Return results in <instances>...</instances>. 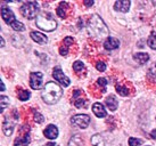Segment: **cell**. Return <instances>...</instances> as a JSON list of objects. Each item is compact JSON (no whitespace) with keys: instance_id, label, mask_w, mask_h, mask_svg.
Segmentation results:
<instances>
[{"instance_id":"cell-1","label":"cell","mask_w":156,"mask_h":146,"mask_svg":"<svg viewBox=\"0 0 156 146\" xmlns=\"http://www.w3.org/2000/svg\"><path fill=\"white\" fill-rule=\"evenodd\" d=\"M88 31L91 35L97 38H106L109 35V31L107 29L104 21L98 15H92L88 22Z\"/></svg>"},{"instance_id":"cell-2","label":"cell","mask_w":156,"mask_h":146,"mask_svg":"<svg viewBox=\"0 0 156 146\" xmlns=\"http://www.w3.org/2000/svg\"><path fill=\"white\" fill-rule=\"evenodd\" d=\"M62 96H63V89L55 82H47L44 88V91L41 93V97L44 103L47 104L57 103Z\"/></svg>"},{"instance_id":"cell-3","label":"cell","mask_w":156,"mask_h":146,"mask_svg":"<svg viewBox=\"0 0 156 146\" xmlns=\"http://www.w3.org/2000/svg\"><path fill=\"white\" fill-rule=\"evenodd\" d=\"M37 26L40 27L41 30L50 32L56 29L57 23L50 13H41L37 17Z\"/></svg>"},{"instance_id":"cell-4","label":"cell","mask_w":156,"mask_h":146,"mask_svg":"<svg viewBox=\"0 0 156 146\" xmlns=\"http://www.w3.org/2000/svg\"><path fill=\"white\" fill-rule=\"evenodd\" d=\"M1 17L4 18V21L6 22L8 25L12 26L15 31H24L25 30L24 24L15 20V15H14L12 9L7 8V7H4V8L1 9Z\"/></svg>"},{"instance_id":"cell-5","label":"cell","mask_w":156,"mask_h":146,"mask_svg":"<svg viewBox=\"0 0 156 146\" xmlns=\"http://www.w3.org/2000/svg\"><path fill=\"white\" fill-rule=\"evenodd\" d=\"M21 13L27 20L35 18L39 13V5L35 1H27L21 7Z\"/></svg>"},{"instance_id":"cell-6","label":"cell","mask_w":156,"mask_h":146,"mask_svg":"<svg viewBox=\"0 0 156 146\" xmlns=\"http://www.w3.org/2000/svg\"><path fill=\"white\" fill-rule=\"evenodd\" d=\"M71 123L76 128L86 129L90 123V118L87 114H76V115L72 116Z\"/></svg>"},{"instance_id":"cell-7","label":"cell","mask_w":156,"mask_h":146,"mask_svg":"<svg viewBox=\"0 0 156 146\" xmlns=\"http://www.w3.org/2000/svg\"><path fill=\"white\" fill-rule=\"evenodd\" d=\"M44 74L41 72H32L30 74V86L34 90H39L44 85Z\"/></svg>"},{"instance_id":"cell-8","label":"cell","mask_w":156,"mask_h":146,"mask_svg":"<svg viewBox=\"0 0 156 146\" xmlns=\"http://www.w3.org/2000/svg\"><path fill=\"white\" fill-rule=\"evenodd\" d=\"M52 77H54V79H55L57 82H59L62 86H64V87H69V83H71V80L63 73L61 66H56V68L54 69V71H52Z\"/></svg>"},{"instance_id":"cell-9","label":"cell","mask_w":156,"mask_h":146,"mask_svg":"<svg viewBox=\"0 0 156 146\" xmlns=\"http://www.w3.org/2000/svg\"><path fill=\"white\" fill-rule=\"evenodd\" d=\"M17 119H12V118H6L4 120V123H2V130H4V133L6 136H10L14 131V128H15V123H16Z\"/></svg>"},{"instance_id":"cell-10","label":"cell","mask_w":156,"mask_h":146,"mask_svg":"<svg viewBox=\"0 0 156 146\" xmlns=\"http://www.w3.org/2000/svg\"><path fill=\"white\" fill-rule=\"evenodd\" d=\"M91 144L94 146H109V143L107 142L106 137H104V135H100V133H96L95 136H92Z\"/></svg>"},{"instance_id":"cell-11","label":"cell","mask_w":156,"mask_h":146,"mask_svg":"<svg viewBox=\"0 0 156 146\" xmlns=\"http://www.w3.org/2000/svg\"><path fill=\"white\" fill-rule=\"evenodd\" d=\"M44 135L49 139H56L58 137V128L55 125H49L44 129Z\"/></svg>"},{"instance_id":"cell-12","label":"cell","mask_w":156,"mask_h":146,"mask_svg":"<svg viewBox=\"0 0 156 146\" xmlns=\"http://www.w3.org/2000/svg\"><path fill=\"white\" fill-rule=\"evenodd\" d=\"M31 38L33 41H35L37 43H39V45H46L48 41L47 37L44 35H42L41 32H37V31H32L30 33Z\"/></svg>"},{"instance_id":"cell-13","label":"cell","mask_w":156,"mask_h":146,"mask_svg":"<svg viewBox=\"0 0 156 146\" xmlns=\"http://www.w3.org/2000/svg\"><path fill=\"white\" fill-rule=\"evenodd\" d=\"M92 112L95 113V115L97 118H105L107 115V112L105 110L104 105L100 103H95L92 105Z\"/></svg>"},{"instance_id":"cell-14","label":"cell","mask_w":156,"mask_h":146,"mask_svg":"<svg viewBox=\"0 0 156 146\" xmlns=\"http://www.w3.org/2000/svg\"><path fill=\"white\" fill-rule=\"evenodd\" d=\"M131 2L129 0H120V1H116L114 4V8L119 10V12H122V13H126L129 8H130Z\"/></svg>"},{"instance_id":"cell-15","label":"cell","mask_w":156,"mask_h":146,"mask_svg":"<svg viewBox=\"0 0 156 146\" xmlns=\"http://www.w3.org/2000/svg\"><path fill=\"white\" fill-rule=\"evenodd\" d=\"M119 46H120L119 40L115 38H112V37H108L104 42V47L106 48L107 50H114V49L119 48Z\"/></svg>"},{"instance_id":"cell-16","label":"cell","mask_w":156,"mask_h":146,"mask_svg":"<svg viewBox=\"0 0 156 146\" xmlns=\"http://www.w3.org/2000/svg\"><path fill=\"white\" fill-rule=\"evenodd\" d=\"M81 94V90H75L73 94V98H74V105L76 106V108H83V106H86V104H87V100L82 97H78L79 95Z\"/></svg>"},{"instance_id":"cell-17","label":"cell","mask_w":156,"mask_h":146,"mask_svg":"<svg viewBox=\"0 0 156 146\" xmlns=\"http://www.w3.org/2000/svg\"><path fill=\"white\" fill-rule=\"evenodd\" d=\"M106 105L111 111H116L117 106H119V102H117L116 97L114 95H109L106 98Z\"/></svg>"},{"instance_id":"cell-18","label":"cell","mask_w":156,"mask_h":146,"mask_svg":"<svg viewBox=\"0 0 156 146\" xmlns=\"http://www.w3.org/2000/svg\"><path fill=\"white\" fill-rule=\"evenodd\" d=\"M30 135L29 133H25L24 136H20L15 139V143H14V146H27L29 143H30Z\"/></svg>"},{"instance_id":"cell-19","label":"cell","mask_w":156,"mask_h":146,"mask_svg":"<svg viewBox=\"0 0 156 146\" xmlns=\"http://www.w3.org/2000/svg\"><path fill=\"white\" fill-rule=\"evenodd\" d=\"M133 60H137L139 64H145L149 60V55L147 53H137L133 55Z\"/></svg>"},{"instance_id":"cell-20","label":"cell","mask_w":156,"mask_h":146,"mask_svg":"<svg viewBox=\"0 0 156 146\" xmlns=\"http://www.w3.org/2000/svg\"><path fill=\"white\" fill-rule=\"evenodd\" d=\"M9 105V97L7 96H0V112L2 113L5 111V108Z\"/></svg>"},{"instance_id":"cell-21","label":"cell","mask_w":156,"mask_h":146,"mask_svg":"<svg viewBox=\"0 0 156 146\" xmlns=\"http://www.w3.org/2000/svg\"><path fill=\"white\" fill-rule=\"evenodd\" d=\"M147 43L152 49L156 50V32H153L152 35H151V37L147 40Z\"/></svg>"},{"instance_id":"cell-22","label":"cell","mask_w":156,"mask_h":146,"mask_svg":"<svg viewBox=\"0 0 156 146\" xmlns=\"http://www.w3.org/2000/svg\"><path fill=\"white\" fill-rule=\"evenodd\" d=\"M69 146H83V141L80 138V136H74V137L69 141Z\"/></svg>"},{"instance_id":"cell-23","label":"cell","mask_w":156,"mask_h":146,"mask_svg":"<svg viewBox=\"0 0 156 146\" xmlns=\"http://www.w3.org/2000/svg\"><path fill=\"white\" fill-rule=\"evenodd\" d=\"M73 70L76 73L82 72L83 70H84V64H83L82 62H80V60H76V62L73 64Z\"/></svg>"},{"instance_id":"cell-24","label":"cell","mask_w":156,"mask_h":146,"mask_svg":"<svg viewBox=\"0 0 156 146\" xmlns=\"http://www.w3.org/2000/svg\"><path fill=\"white\" fill-rule=\"evenodd\" d=\"M116 90L121 96H128V95H129L128 88L124 86H122V85H116Z\"/></svg>"},{"instance_id":"cell-25","label":"cell","mask_w":156,"mask_h":146,"mask_svg":"<svg viewBox=\"0 0 156 146\" xmlns=\"http://www.w3.org/2000/svg\"><path fill=\"white\" fill-rule=\"evenodd\" d=\"M97 83H98V86L101 87V93H105L106 91V86H107V80L105 79V78H99L98 80H97Z\"/></svg>"},{"instance_id":"cell-26","label":"cell","mask_w":156,"mask_h":146,"mask_svg":"<svg viewBox=\"0 0 156 146\" xmlns=\"http://www.w3.org/2000/svg\"><path fill=\"white\" fill-rule=\"evenodd\" d=\"M30 91H27V90H21L20 93H18V98L21 99V100H27V99L30 98Z\"/></svg>"},{"instance_id":"cell-27","label":"cell","mask_w":156,"mask_h":146,"mask_svg":"<svg viewBox=\"0 0 156 146\" xmlns=\"http://www.w3.org/2000/svg\"><path fill=\"white\" fill-rule=\"evenodd\" d=\"M56 13L61 18H65L66 17V9L63 8V5H62V2L59 4V7L56 9Z\"/></svg>"},{"instance_id":"cell-28","label":"cell","mask_w":156,"mask_h":146,"mask_svg":"<svg viewBox=\"0 0 156 146\" xmlns=\"http://www.w3.org/2000/svg\"><path fill=\"white\" fill-rule=\"evenodd\" d=\"M141 144H143V141H141V139L133 138V137L129 138V145L130 146H140Z\"/></svg>"},{"instance_id":"cell-29","label":"cell","mask_w":156,"mask_h":146,"mask_svg":"<svg viewBox=\"0 0 156 146\" xmlns=\"http://www.w3.org/2000/svg\"><path fill=\"white\" fill-rule=\"evenodd\" d=\"M34 121L37 123H42L44 121V118L42 114H40L39 112H34Z\"/></svg>"},{"instance_id":"cell-30","label":"cell","mask_w":156,"mask_h":146,"mask_svg":"<svg viewBox=\"0 0 156 146\" xmlns=\"http://www.w3.org/2000/svg\"><path fill=\"white\" fill-rule=\"evenodd\" d=\"M69 46L67 45H65V43H63V46H62L61 48H59V53H61L62 56H66L67 55V53H69Z\"/></svg>"},{"instance_id":"cell-31","label":"cell","mask_w":156,"mask_h":146,"mask_svg":"<svg viewBox=\"0 0 156 146\" xmlns=\"http://www.w3.org/2000/svg\"><path fill=\"white\" fill-rule=\"evenodd\" d=\"M96 69L98 70V71H100V72H104L105 70H106V64H105L104 62H97Z\"/></svg>"},{"instance_id":"cell-32","label":"cell","mask_w":156,"mask_h":146,"mask_svg":"<svg viewBox=\"0 0 156 146\" xmlns=\"http://www.w3.org/2000/svg\"><path fill=\"white\" fill-rule=\"evenodd\" d=\"M149 72L152 73V74H154V75H156V64H154L152 68L149 69Z\"/></svg>"},{"instance_id":"cell-33","label":"cell","mask_w":156,"mask_h":146,"mask_svg":"<svg viewBox=\"0 0 156 146\" xmlns=\"http://www.w3.org/2000/svg\"><path fill=\"white\" fill-rule=\"evenodd\" d=\"M151 137H152L154 141H156V129L152 130V133H151Z\"/></svg>"},{"instance_id":"cell-34","label":"cell","mask_w":156,"mask_h":146,"mask_svg":"<svg viewBox=\"0 0 156 146\" xmlns=\"http://www.w3.org/2000/svg\"><path fill=\"white\" fill-rule=\"evenodd\" d=\"M83 4L86 5V6H88V7H90V6L94 5V1H92V0H91V1H83Z\"/></svg>"},{"instance_id":"cell-35","label":"cell","mask_w":156,"mask_h":146,"mask_svg":"<svg viewBox=\"0 0 156 146\" xmlns=\"http://www.w3.org/2000/svg\"><path fill=\"white\" fill-rule=\"evenodd\" d=\"M0 39H1V47H4V46H5V39L2 38V37H1Z\"/></svg>"},{"instance_id":"cell-36","label":"cell","mask_w":156,"mask_h":146,"mask_svg":"<svg viewBox=\"0 0 156 146\" xmlns=\"http://www.w3.org/2000/svg\"><path fill=\"white\" fill-rule=\"evenodd\" d=\"M46 146H57V145L54 144V143H48V144H46Z\"/></svg>"},{"instance_id":"cell-37","label":"cell","mask_w":156,"mask_h":146,"mask_svg":"<svg viewBox=\"0 0 156 146\" xmlns=\"http://www.w3.org/2000/svg\"><path fill=\"white\" fill-rule=\"evenodd\" d=\"M1 83V90L4 91L5 90V85H4V82H0Z\"/></svg>"},{"instance_id":"cell-38","label":"cell","mask_w":156,"mask_h":146,"mask_svg":"<svg viewBox=\"0 0 156 146\" xmlns=\"http://www.w3.org/2000/svg\"><path fill=\"white\" fill-rule=\"evenodd\" d=\"M147 146H149V145H147Z\"/></svg>"}]
</instances>
